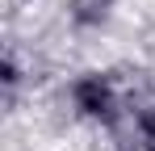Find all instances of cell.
<instances>
[{
	"instance_id": "obj_1",
	"label": "cell",
	"mask_w": 155,
	"mask_h": 151,
	"mask_svg": "<svg viewBox=\"0 0 155 151\" xmlns=\"http://www.w3.org/2000/svg\"><path fill=\"white\" fill-rule=\"evenodd\" d=\"M134 88L109 67H84L63 84V109L67 118L88 130H117L126 126Z\"/></svg>"
},
{
	"instance_id": "obj_2",
	"label": "cell",
	"mask_w": 155,
	"mask_h": 151,
	"mask_svg": "<svg viewBox=\"0 0 155 151\" xmlns=\"http://www.w3.org/2000/svg\"><path fill=\"white\" fill-rule=\"evenodd\" d=\"M117 17V0H63V21L76 34H101Z\"/></svg>"
},
{
	"instance_id": "obj_3",
	"label": "cell",
	"mask_w": 155,
	"mask_h": 151,
	"mask_svg": "<svg viewBox=\"0 0 155 151\" xmlns=\"http://www.w3.org/2000/svg\"><path fill=\"white\" fill-rule=\"evenodd\" d=\"M126 147H130V143H126ZM138 151H155V143H147V147H138Z\"/></svg>"
},
{
	"instance_id": "obj_4",
	"label": "cell",
	"mask_w": 155,
	"mask_h": 151,
	"mask_svg": "<svg viewBox=\"0 0 155 151\" xmlns=\"http://www.w3.org/2000/svg\"><path fill=\"white\" fill-rule=\"evenodd\" d=\"M117 151H138V147H126V143H122V147H117Z\"/></svg>"
}]
</instances>
